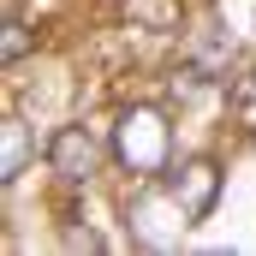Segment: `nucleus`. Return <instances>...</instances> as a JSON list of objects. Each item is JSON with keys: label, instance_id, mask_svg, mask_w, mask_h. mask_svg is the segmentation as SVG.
Here are the masks:
<instances>
[{"label": "nucleus", "instance_id": "nucleus-6", "mask_svg": "<svg viewBox=\"0 0 256 256\" xmlns=\"http://www.w3.org/2000/svg\"><path fill=\"white\" fill-rule=\"evenodd\" d=\"M24 48H30L24 24H18V18H6V66H12V60H24Z\"/></svg>", "mask_w": 256, "mask_h": 256}, {"label": "nucleus", "instance_id": "nucleus-3", "mask_svg": "<svg viewBox=\"0 0 256 256\" xmlns=\"http://www.w3.org/2000/svg\"><path fill=\"white\" fill-rule=\"evenodd\" d=\"M48 167L60 173L66 185H90L96 167H102V143H96L84 126H60L54 137H48Z\"/></svg>", "mask_w": 256, "mask_h": 256}, {"label": "nucleus", "instance_id": "nucleus-4", "mask_svg": "<svg viewBox=\"0 0 256 256\" xmlns=\"http://www.w3.org/2000/svg\"><path fill=\"white\" fill-rule=\"evenodd\" d=\"M24 161H30V137H24L18 120H6V126H0V179L12 185V179L24 173Z\"/></svg>", "mask_w": 256, "mask_h": 256}, {"label": "nucleus", "instance_id": "nucleus-1", "mask_svg": "<svg viewBox=\"0 0 256 256\" xmlns=\"http://www.w3.org/2000/svg\"><path fill=\"white\" fill-rule=\"evenodd\" d=\"M114 149H120L131 179L167 173V161H173V126H167V114L161 108H126L120 131H114Z\"/></svg>", "mask_w": 256, "mask_h": 256}, {"label": "nucleus", "instance_id": "nucleus-2", "mask_svg": "<svg viewBox=\"0 0 256 256\" xmlns=\"http://www.w3.org/2000/svg\"><path fill=\"white\" fill-rule=\"evenodd\" d=\"M167 191H173V208L185 214V226H196V220H208L214 202H220V167H214L208 155H191V161L173 167Z\"/></svg>", "mask_w": 256, "mask_h": 256}, {"label": "nucleus", "instance_id": "nucleus-5", "mask_svg": "<svg viewBox=\"0 0 256 256\" xmlns=\"http://www.w3.org/2000/svg\"><path fill=\"white\" fill-rule=\"evenodd\" d=\"M131 12L149 18V24H173V6H167V0H131Z\"/></svg>", "mask_w": 256, "mask_h": 256}, {"label": "nucleus", "instance_id": "nucleus-7", "mask_svg": "<svg viewBox=\"0 0 256 256\" xmlns=\"http://www.w3.org/2000/svg\"><path fill=\"white\" fill-rule=\"evenodd\" d=\"M66 250H102V238H96V232H78V226H72V232H66Z\"/></svg>", "mask_w": 256, "mask_h": 256}]
</instances>
